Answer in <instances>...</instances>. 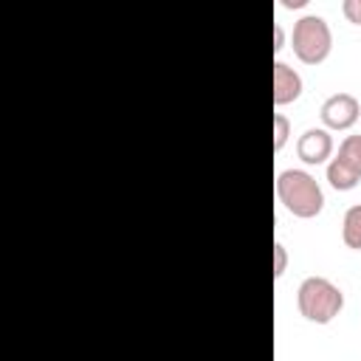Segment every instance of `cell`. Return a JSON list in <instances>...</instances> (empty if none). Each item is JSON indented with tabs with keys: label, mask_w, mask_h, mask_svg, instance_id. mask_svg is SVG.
<instances>
[{
	"label": "cell",
	"mask_w": 361,
	"mask_h": 361,
	"mask_svg": "<svg viewBox=\"0 0 361 361\" xmlns=\"http://www.w3.org/2000/svg\"><path fill=\"white\" fill-rule=\"evenodd\" d=\"M333 149H336L333 135H330V130H324V127H310V130H305V133L299 135V141H296V155H299V161L307 164V166L327 164V161L333 158Z\"/></svg>",
	"instance_id": "5b68a950"
},
{
	"label": "cell",
	"mask_w": 361,
	"mask_h": 361,
	"mask_svg": "<svg viewBox=\"0 0 361 361\" xmlns=\"http://www.w3.org/2000/svg\"><path fill=\"white\" fill-rule=\"evenodd\" d=\"M290 138V118L285 113H274V152H279Z\"/></svg>",
	"instance_id": "9c48e42d"
},
{
	"label": "cell",
	"mask_w": 361,
	"mask_h": 361,
	"mask_svg": "<svg viewBox=\"0 0 361 361\" xmlns=\"http://www.w3.org/2000/svg\"><path fill=\"white\" fill-rule=\"evenodd\" d=\"M341 240L347 248L353 251H361V203L350 206L344 212V220H341Z\"/></svg>",
	"instance_id": "ba28073f"
},
{
	"label": "cell",
	"mask_w": 361,
	"mask_h": 361,
	"mask_svg": "<svg viewBox=\"0 0 361 361\" xmlns=\"http://www.w3.org/2000/svg\"><path fill=\"white\" fill-rule=\"evenodd\" d=\"M285 268H288V251H285L282 243H274V276L282 279Z\"/></svg>",
	"instance_id": "8fae6325"
},
{
	"label": "cell",
	"mask_w": 361,
	"mask_h": 361,
	"mask_svg": "<svg viewBox=\"0 0 361 361\" xmlns=\"http://www.w3.org/2000/svg\"><path fill=\"white\" fill-rule=\"evenodd\" d=\"M299 313L313 324H330L344 310V290L327 276H307L296 290Z\"/></svg>",
	"instance_id": "7a4b0ae2"
},
{
	"label": "cell",
	"mask_w": 361,
	"mask_h": 361,
	"mask_svg": "<svg viewBox=\"0 0 361 361\" xmlns=\"http://www.w3.org/2000/svg\"><path fill=\"white\" fill-rule=\"evenodd\" d=\"M319 116H322L324 130H350L361 118V104L353 93L341 90V93H333L322 102Z\"/></svg>",
	"instance_id": "277c9868"
},
{
	"label": "cell",
	"mask_w": 361,
	"mask_h": 361,
	"mask_svg": "<svg viewBox=\"0 0 361 361\" xmlns=\"http://www.w3.org/2000/svg\"><path fill=\"white\" fill-rule=\"evenodd\" d=\"M302 76L296 68H290L288 62L276 59L274 62V104L276 107H285V104H293L299 96H302Z\"/></svg>",
	"instance_id": "8992f818"
},
{
	"label": "cell",
	"mask_w": 361,
	"mask_h": 361,
	"mask_svg": "<svg viewBox=\"0 0 361 361\" xmlns=\"http://www.w3.org/2000/svg\"><path fill=\"white\" fill-rule=\"evenodd\" d=\"M276 197L299 220H313L324 209V192L305 169H282L276 175Z\"/></svg>",
	"instance_id": "6da1fadb"
},
{
	"label": "cell",
	"mask_w": 361,
	"mask_h": 361,
	"mask_svg": "<svg viewBox=\"0 0 361 361\" xmlns=\"http://www.w3.org/2000/svg\"><path fill=\"white\" fill-rule=\"evenodd\" d=\"M327 183L336 189V192H350V189H355L358 183H361V169L353 164V161H347V158H341L338 152L327 161Z\"/></svg>",
	"instance_id": "52a82bcc"
},
{
	"label": "cell",
	"mask_w": 361,
	"mask_h": 361,
	"mask_svg": "<svg viewBox=\"0 0 361 361\" xmlns=\"http://www.w3.org/2000/svg\"><path fill=\"white\" fill-rule=\"evenodd\" d=\"M290 48L302 65H322L333 51V31L324 17L305 14L293 23Z\"/></svg>",
	"instance_id": "3957f363"
},
{
	"label": "cell",
	"mask_w": 361,
	"mask_h": 361,
	"mask_svg": "<svg viewBox=\"0 0 361 361\" xmlns=\"http://www.w3.org/2000/svg\"><path fill=\"white\" fill-rule=\"evenodd\" d=\"M338 155L353 161L358 169H361V135H347L341 144H338Z\"/></svg>",
	"instance_id": "30bf717a"
},
{
	"label": "cell",
	"mask_w": 361,
	"mask_h": 361,
	"mask_svg": "<svg viewBox=\"0 0 361 361\" xmlns=\"http://www.w3.org/2000/svg\"><path fill=\"white\" fill-rule=\"evenodd\" d=\"M341 11H344V17L353 25H361V0H344L341 3Z\"/></svg>",
	"instance_id": "7c38bea8"
},
{
	"label": "cell",
	"mask_w": 361,
	"mask_h": 361,
	"mask_svg": "<svg viewBox=\"0 0 361 361\" xmlns=\"http://www.w3.org/2000/svg\"><path fill=\"white\" fill-rule=\"evenodd\" d=\"M282 48H285V28L276 23L274 25V54H279Z\"/></svg>",
	"instance_id": "4fadbf2b"
},
{
	"label": "cell",
	"mask_w": 361,
	"mask_h": 361,
	"mask_svg": "<svg viewBox=\"0 0 361 361\" xmlns=\"http://www.w3.org/2000/svg\"><path fill=\"white\" fill-rule=\"evenodd\" d=\"M282 6H285V8H305L307 0H282Z\"/></svg>",
	"instance_id": "5bb4252c"
}]
</instances>
